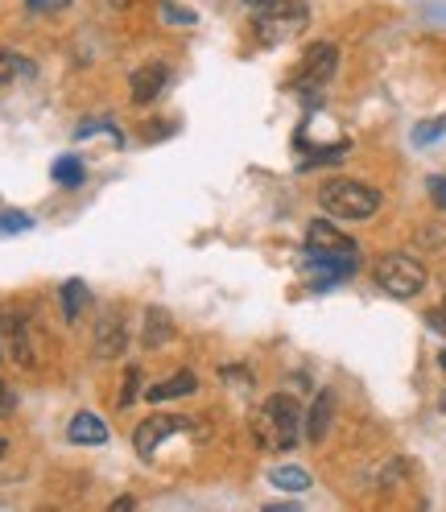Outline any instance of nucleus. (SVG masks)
Here are the masks:
<instances>
[{
	"label": "nucleus",
	"mask_w": 446,
	"mask_h": 512,
	"mask_svg": "<svg viewBox=\"0 0 446 512\" xmlns=\"http://www.w3.org/2000/svg\"><path fill=\"white\" fill-rule=\"evenodd\" d=\"M306 265L314 269V290H331L335 281L356 273L360 248H356V240H347L331 219H314L306 232Z\"/></svg>",
	"instance_id": "f257e3e1"
},
{
	"label": "nucleus",
	"mask_w": 446,
	"mask_h": 512,
	"mask_svg": "<svg viewBox=\"0 0 446 512\" xmlns=\"http://www.w3.org/2000/svg\"><path fill=\"white\" fill-rule=\"evenodd\" d=\"M302 434V409L290 393L269 397L257 418H252V438L261 442V451H294V442Z\"/></svg>",
	"instance_id": "f03ea898"
},
{
	"label": "nucleus",
	"mask_w": 446,
	"mask_h": 512,
	"mask_svg": "<svg viewBox=\"0 0 446 512\" xmlns=\"http://www.w3.org/2000/svg\"><path fill=\"white\" fill-rule=\"evenodd\" d=\"M318 203H323L327 215L335 219H372L380 211V190L368 186V182H356V178H331L318 190Z\"/></svg>",
	"instance_id": "7ed1b4c3"
},
{
	"label": "nucleus",
	"mask_w": 446,
	"mask_h": 512,
	"mask_svg": "<svg viewBox=\"0 0 446 512\" xmlns=\"http://www.w3.org/2000/svg\"><path fill=\"white\" fill-rule=\"evenodd\" d=\"M372 281L389 298L405 302V298H418L426 290V265L418 261V256H409V252H389V256H380V261H376Z\"/></svg>",
	"instance_id": "20e7f679"
},
{
	"label": "nucleus",
	"mask_w": 446,
	"mask_h": 512,
	"mask_svg": "<svg viewBox=\"0 0 446 512\" xmlns=\"http://www.w3.org/2000/svg\"><path fill=\"white\" fill-rule=\"evenodd\" d=\"M310 25V13L302 0H273V5L257 9V21H252V29H257V42L261 46H281L298 38L302 29Z\"/></svg>",
	"instance_id": "39448f33"
},
{
	"label": "nucleus",
	"mask_w": 446,
	"mask_h": 512,
	"mask_svg": "<svg viewBox=\"0 0 446 512\" xmlns=\"http://www.w3.org/2000/svg\"><path fill=\"white\" fill-rule=\"evenodd\" d=\"M335 67H339V46L318 42V46H310V50L302 54V62H298V71H294L290 87H294L298 95H314V91H323V87L331 83Z\"/></svg>",
	"instance_id": "423d86ee"
},
{
	"label": "nucleus",
	"mask_w": 446,
	"mask_h": 512,
	"mask_svg": "<svg viewBox=\"0 0 446 512\" xmlns=\"http://www.w3.org/2000/svg\"><path fill=\"white\" fill-rule=\"evenodd\" d=\"M195 430V418H182V413H153V418H145L133 434V446H137V455L141 459H153V451L162 446L166 438L174 434H190Z\"/></svg>",
	"instance_id": "0eeeda50"
},
{
	"label": "nucleus",
	"mask_w": 446,
	"mask_h": 512,
	"mask_svg": "<svg viewBox=\"0 0 446 512\" xmlns=\"http://www.w3.org/2000/svg\"><path fill=\"white\" fill-rule=\"evenodd\" d=\"M124 343H129V331H124L120 314L108 310L100 323H95V356H100V360H116L120 351H124Z\"/></svg>",
	"instance_id": "6e6552de"
},
{
	"label": "nucleus",
	"mask_w": 446,
	"mask_h": 512,
	"mask_svg": "<svg viewBox=\"0 0 446 512\" xmlns=\"http://www.w3.org/2000/svg\"><path fill=\"white\" fill-rule=\"evenodd\" d=\"M166 83H170V71L162 67V62H145L141 71H133V79H129V95H133V104H153L157 95L166 91Z\"/></svg>",
	"instance_id": "1a4fd4ad"
},
{
	"label": "nucleus",
	"mask_w": 446,
	"mask_h": 512,
	"mask_svg": "<svg viewBox=\"0 0 446 512\" xmlns=\"http://www.w3.org/2000/svg\"><path fill=\"white\" fill-rule=\"evenodd\" d=\"M67 438H71L75 446H104V442H108V426H104L100 413H75Z\"/></svg>",
	"instance_id": "9d476101"
},
{
	"label": "nucleus",
	"mask_w": 446,
	"mask_h": 512,
	"mask_svg": "<svg viewBox=\"0 0 446 512\" xmlns=\"http://www.w3.org/2000/svg\"><path fill=\"white\" fill-rule=\"evenodd\" d=\"M199 389V376L195 372H174L170 380H162V384H149L145 389V397L157 405V401H174V397H190Z\"/></svg>",
	"instance_id": "9b49d317"
},
{
	"label": "nucleus",
	"mask_w": 446,
	"mask_h": 512,
	"mask_svg": "<svg viewBox=\"0 0 446 512\" xmlns=\"http://www.w3.org/2000/svg\"><path fill=\"white\" fill-rule=\"evenodd\" d=\"M331 413H335V397H331V393H323V397L310 405V413H306V438H310V442H323V438H327Z\"/></svg>",
	"instance_id": "f8f14e48"
},
{
	"label": "nucleus",
	"mask_w": 446,
	"mask_h": 512,
	"mask_svg": "<svg viewBox=\"0 0 446 512\" xmlns=\"http://www.w3.org/2000/svg\"><path fill=\"white\" fill-rule=\"evenodd\" d=\"M269 484L281 488V492H306L310 488V471L306 467H273Z\"/></svg>",
	"instance_id": "ddd939ff"
},
{
	"label": "nucleus",
	"mask_w": 446,
	"mask_h": 512,
	"mask_svg": "<svg viewBox=\"0 0 446 512\" xmlns=\"http://www.w3.org/2000/svg\"><path fill=\"white\" fill-rule=\"evenodd\" d=\"M174 335V323H170V314L166 310H149L145 314V347H157V343H166Z\"/></svg>",
	"instance_id": "4468645a"
},
{
	"label": "nucleus",
	"mask_w": 446,
	"mask_h": 512,
	"mask_svg": "<svg viewBox=\"0 0 446 512\" xmlns=\"http://www.w3.org/2000/svg\"><path fill=\"white\" fill-rule=\"evenodd\" d=\"M83 302H87L83 281H67V285H62V318H67V323H79Z\"/></svg>",
	"instance_id": "2eb2a0df"
},
{
	"label": "nucleus",
	"mask_w": 446,
	"mask_h": 512,
	"mask_svg": "<svg viewBox=\"0 0 446 512\" xmlns=\"http://www.w3.org/2000/svg\"><path fill=\"white\" fill-rule=\"evenodd\" d=\"M50 174H54V182H58V186H71V190H75V186H83V174H87V170H83L79 157H71V153H67V157H58Z\"/></svg>",
	"instance_id": "dca6fc26"
},
{
	"label": "nucleus",
	"mask_w": 446,
	"mask_h": 512,
	"mask_svg": "<svg viewBox=\"0 0 446 512\" xmlns=\"http://www.w3.org/2000/svg\"><path fill=\"white\" fill-rule=\"evenodd\" d=\"M34 228V215L29 211H5L0 215V236H17V232H29Z\"/></svg>",
	"instance_id": "f3484780"
},
{
	"label": "nucleus",
	"mask_w": 446,
	"mask_h": 512,
	"mask_svg": "<svg viewBox=\"0 0 446 512\" xmlns=\"http://www.w3.org/2000/svg\"><path fill=\"white\" fill-rule=\"evenodd\" d=\"M438 137H446V116L434 120V124H418V128H413V141H418V145H430Z\"/></svg>",
	"instance_id": "a211bd4d"
},
{
	"label": "nucleus",
	"mask_w": 446,
	"mask_h": 512,
	"mask_svg": "<svg viewBox=\"0 0 446 512\" xmlns=\"http://www.w3.org/2000/svg\"><path fill=\"white\" fill-rule=\"evenodd\" d=\"M137 384H141V368H129V376H124V389H120V405L137 401Z\"/></svg>",
	"instance_id": "6ab92c4d"
},
{
	"label": "nucleus",
	"mask_w": 446,
	"mask_h": 512,
	"mask_svg": "<svg viewBox=\"0 0 446 512\" xmlns=\"http://www.w3.org/2000/svg\"><path fill=\"white\" fill-rule=\"evenodd\" d=\"M162 17L170 21V25H195V13H186V9H178L174 0H166L162 5Z\"/></svg>",
	"instance_id": "aec40b11"
},
{
	"label": "nucleus",
	"mask_w": 446,
	"mask_h": 512,
	"mask_svg": "<svg viewBox=\"0 0 446 512\" xmlns=\"http://www.w3.org/2000/svg\"><path fill=\"white\" fill-rule=\"evenodd\" d=\"M13 409H17V393H13V384H9V380H0V418H9Z\"/></svg>",
	"instance_id": "412c9836"
},
{
	"label": "nucleus",
	"mask_w": 446,
	"mask_h": 512,
	"mask_svg": "<svg viewBox=\"0 0 446 512\" xmlns=\"http://www.w3.org/2000/svg\"><path fill=\"white\" fill-rule=\"evenodd\" d=\"M426 186H430V199H434V207H442V211H446V178H430Z\"/></svg>",
	"instance_id": "4be33fe9"
},
{
	"label": "nucleus",
	"mask_w": 446,
	"mask_h": 512,
	"mask_svg": "<svg viewBox=\"0 0 446 512\" xmlns=\"http://www.w3.org/2000/svg\"><path fill=\"white\" fill-rule=\"evenodd\" d=\"M426 323H430V331H438V335H446V302H442L438 310H430V314H426Z\"/></svg>",
	"instance_id": "5701e85b"
},
{
	"label": "nucleus",
	"mask_w": 446,
	"mask_h": 512,
	"mask_svg": "<svg viewBox=\"0 0 446 512\" xmlns=\"http://www.w3.org/2000/svg\"><path fill=\"white\" fill-rule=\"evenodd\" d=\"M71 0H29V9L34 13H54V9H67Z\"/></svg>",
	"instance_id": "b1692460"
},
{
	"label": "nucleus",
	"mask_w": 446,
	"mask_h": 512,
	"mask_svg": "<svg viewBox=\"0 0 446 512\" xmlns=\"http://www.w3.org/2000/svg\"><path fill=\"white\" fill-rule=\"evenodd\" d=\"M219 376H223V380H240V384L248 380V372H244V368H219Z\"/></svg>",
	"instance_id": "393cba45"
},
{
	"label": "nucleus",
	"mask_w": 446,
	"mask_h": 512,
	"mask_svg": "<svg viewBox=\"0 0 446 512\" xmlns=\"http://www.w3.org/2000/svg\"><path fill=\"white\" fill-rule=\"evenodd\" d=\"M248 9H265V5H273V0H244Z\"/></svg>",
	"instance_id": "a878e982"
},
{
	"label": "nucleus",
	"mask_w": 446,
	"mask_h": 512,
	"mask_svg": "<svg viewBox=\"0 0 446 512\" xmlns=\"http://www.w3.org/2000/svg\"><path fill=\"white\" fill-rule=\"evenodd\" d=\"M5 451H9V442H5V438H0V459H5Z\"/></svg>",
	"instance_id": "bb28decb"
},
{
	"label": "nucleus",
	"mask_w": 446,
	"mask_h": 512,
	"mask_svg": "<svg viewBox=\"0 0 446 512\" xmlns=\"http://www.w3.org/2000/svg\"><path fill=\"white\" fill-rule=\"evenodd\" d=\"M112 5H116V9H120V5H133V0H112Z\"/></svg>",
	"instance_id": "cd10ccee"
},
{
	"label": "nucleus",
	"mask_w": 446,
	"mask_h": 512,
	"mask_svg": "<svg viewBox=\"0 0 446 512\" xmlns=\"http://www.w3.org/2000/svg\"><path fill=\"white\" fill-rule=\"evenodd\" d=\"M442 368H446V351H442Z\"/></svg>",
	"instance_id": "c85d7f7f"
},
{
	"label": "nucleus",
	"mask_w": 446,
	"mask_h": 512,
	"mask_svg": "<svg viewBox=\"0 0 446 512\" xmlns=\"http://www.w3.org/2000/svg\"><path fill=\"white\" fill-rule=\"evenodd\" d=\"M0 327H5V323H0Z\"/></svg>",
	"instance_id": "c756f323"
}]
</instances>
